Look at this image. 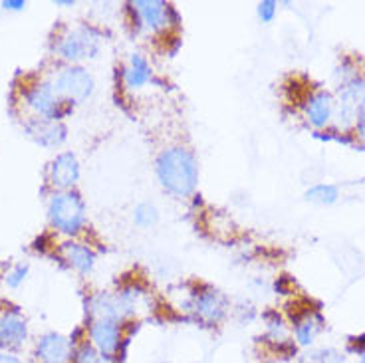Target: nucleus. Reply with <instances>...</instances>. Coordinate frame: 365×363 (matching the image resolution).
<instances>
[{"instance_id":"nucleus-8","label":"nucleus","mask_w":365,"mask_h":363,"mask_svg":"<svg viewBox=\"0 0 365 363\" xmlns=\"http://www.w3.org/2000/svg\"><path fill=\"white\" fill-rule=\"evenodd\" d=\"M133 9L137 10L139 19L143 20V24L151 30H159L167 26L169 22H179L177 10L161 0H137Z\"/></svg>"},{"instance_id":"nucleus-2","label":"nucleus","mask_w":365,"mask_h":363,"mask_svg":"<svg viewBox=\"0 0 365 363\" xmlns=\"http://www.w3.org/2000/svg\"><path fill=\"white\" fill-rule=\"evenodd\" d=\"M48 215H50V223L58 230L73 235L86 223V203L78 193L62 191L52 197Z\"/></svg>"},{"instance_id":"nucleus-16","label":"nucleus","mask_w":365,"mask_h":363,"mask_svg":"<svg viewBox=\"0 0 365 363\" xmlns=\"http://www.w3.org/2000/svg\"><path fill=\"white\" fill-rule=\"evenodd\" d=\"M319 329H322V316L314 312H306L294 322V334H296V342L300 345L314 344Z\"/></svg>"},{"instance_id":"nucleus-10","label":"nucleus","mask_w":365,"mask_h":363,"mask_svg":"<svg viewBox=\"0 0 365 363\" xmlns=\"http://www.w3.org/2000/svg\"><path fill=\"white\" fill-rule=\"evenodd\" d=\"M36 357L42 363H66L72 357V342L56 332H50L40 337Z\"/></svg>"},{"instance_id":"nucleus-21","label":"nucleus","mask_w":365,"mask_h":363,"mask_svg":"<svg viewBox=\"0 0 365 363\" xmlns=\"http://www.w3.org/2000/svg\"><path fill=\"white\" fill-rule=\"evenodd\" d=\"M100 352H98L91 344H88V342L80 344L72 352L73 363H96L100 359Z\"/></svg>"},{"instance_id":"nucleus-31","label":"nucleus","mask_w":365,"mask_h":363,"mask_svg":"<svg viewBox=\"0 0 365 363\" xmlns=\"http://www.w3.org/2000/svg\"><path fill=\"white\" fill-rule=\"evenodd\" d=\"M161 363H169V362H161Z\"/></svg>"},{"instance_id":"nucleus-23","label":"nucleus","mask_w":365,"mask_h":363,"mask_svg":"<svg viewBox=\"0 0 365 363\" xmlns=\"http://www.w3.org/2000/svg\"><path fill=\"white\" fill-rule=\"evenodd\" d=\"M310 363H344V357L334 349H322L310 357Z\"/></svg>"},{"instance_id":"nucleus-25","label":"nucleus","mask_w":365,"mask_h":363,"mask_svg":"<svg viewBox=\"0 0 365 363\" xmlns=\"http://www.w3.org/2000/svg\"><path fill=\"white\" fill-rule=\"evenodd\" d=\"M357 129H359L361 139H365V103L357 108Z\"/></svg>"},{"instance_id":"nucleus-30","label":"nucleus","mask_w":365,"mask_h":363,"mask_svg":"<svg viewBox=\"0 0 365 363\" xmlns=\"http://www.w3.org/2000/svg\"><path fill=\"white\" fill-rule=\"evenodd\" d=\"M359 355H361V359H359V363H365V352H361V354H359Z\"/></svg>"},{"instance_id":"nucleus-7","label":"nucleus","mask_w":365,"mask_h":363,"mask_svg":"<svg viewBox=\"0 0 365 363\" xmlns=\"http://www.w3.org/2000/svg\"><path fill=\"white\" fill-rule=\"evenodd\" d=\"M28 106L36 111L42 119H50V121H60L66 113L72 111V106H66V101H62L56 96L54 86L52 83H38L32 90L28 91L26 96Z\"/></svg>"},{"instance_id":"nucleus-28","label":"nucleus","mask_w":365,"mask_h":363,"mask_svg":"<svg viewBox=\"0 0 365 363\" xmlns=\"http://www.w3.org/2000/svg\"><path fill=\"white\" fill-rule=\"evenodd\" d=\"M96 363H118V359L115 357H108V355H100V359Z\"/></svg>"},{"instance_id":"nucleus-20","label":"nucleus","mask_w":365,"mask_h":363,"mask_svg":"<svg viewBox=\"0 0 365 363\" xmlns=\"http://www.w3.org/2000/svg\"><path fill=\"white\" fill-rule=\"evenodd\" d=\"M133 220H135L137 227L149 228L155 227L157 220H159V213H157L155 205L151 203H139L133 210Z\"/></svg>"},{"instance_id":"nucleus-19","label":"nucleus","mask_w":365,"mask_h":363,"mask_svg":"<svg viewBox=\"0 0 365 363\" xmlns=\"http://www.w3.org/2000/svg\"><path fill=\"white\" fill-rule=\"evenodd\" d=\"M339 197V191L336 185H326V183H319L314 185L310 191L306 193V199L316 205H331L336 203Z\"/></svg>"},{"instance_id":"nucleus-1","label":"nucleus","mask_w":365,"mask_h":363,"mask_svg":"<svg viewBox=\"0 0 365 363\" xmlns=\"http://www.w3.org/2000/svg\"><path fill=\"white\" fill-rule=\"evenodd\" d=\"M155 173L161 187L175 197H189L199 183L197 157L185 147H169L161 151L157 157Z\"/></svg>"},{"instance_id":"nucleus-15","label":"nucleus","mask_w":365,"mask_h":363,"mask_svg":"<svg viewBox=\"0 0 365 363\" xmlns=\"http://www.w3.org/2000/svg\"><path fill=\"white\" fill-rule=\"evenodd\" d=\"M90 314L93 316V319H118V322H123L115 294H106V292L96 294L90 300Z\"/></svg>"},{"instance_id":"nucleus-24","label":"nucleus","mask_w":365,"mask_h":363,"mask_svg":"<svg viewBox=\"0 0 365 363\" xmlns=\"http://www.w3.org/2000/svg\"><path fill=\"white\" fill-rule=\"evenodd\" d=\"M28 274V264H19L12 272L6 276V284H9L10 288H19L20 284L24 282V278H26Z\"/></svg>"},{"instance_id":"nucleus-4","label":"nucleus","mask_w":365,"mask_h":363,"mask_svg":"<svg viewBox=\"0 0 365 363\" xmlns=\"http://www.w3.org/2000/svg\"><path fill=\"white\" fill-rule=\"evenodd\" d=\"M54 86L56 96L60 98L66 103H82L91 96L93 91V78L91 73L82 68V66H70V68H64L62 72L56 76Z\"/></svg>"},{"instance_id":"nucleus-5","label":"nucleus","mask_w":365,"mask_h":363,"mask_svg":"<svg viewBox=\"0 0 365 363\" xmlns=\"http://www.w3.org/2000/svg\"><path fill=\"white\" fill-rule=\"evenodd\" d=\"M101 34L93 26H80L60 42L58 52L70 62H80L86 58H96L100 52Z\"/></svg>"},{"instance_id":"nucleus-26","label":"nucleus","mask_w":365,"mask_h":363,"mask_svg":"<svg viewBox=\"0 0 365 363\" xmlns=\"http://www.w3.org/2000/svg\"><path fill=\"white\" fill-rule=\"evenodd\" d=\"M2 6L6 10H22L26 6V2H24V0H4Z\"/></svg>"},{"instance_id":"nucleus-3","label":"nucleus","mask_w":365,"mask_h":363,"mask_svg":"<svg viewBox=\"0 0 365 363\" xmlns=\"http://www.w3.org/2000/svg\"><path fill=\"white\" fill-rule=\"evenodd\" d=\"M182 310L189 312L192 318L207 326H217L227 318L228 298L222 292L205 286L202 290L192 292L191 298L182 304Z\"/></svg>"},{"instance_id":"nucleus-9","label":"nucleus","mask_w":365,"mask_h":363,"mask_svg":"<svg viewBox=\"0 0 365 363\" xmlns=\"http://www.w3.org/2000/svg\"><path fill=\"white\" fill-rule=\"evenodd\" d=\"M26 133L36 143L44 147H58L62 145L68 137V129L60 121H50V119L36 118L26 123Z\"/></svg>"},{"instance_id":"nucleus-12","label":"nucleus","mask_w":365,"mask_h":363,"mask_svg":"<svg viewBox=\"0 0 365 363\" xmlns=\"http://www.w3.org/2000/svg\"><path fill=\"white\" fill-rule=\"evenodd\" d=\"M26 319L16 310L0 316V347H19L26 342Z\"/></svg>"},{"instance_id":"nucleus-27","label":"nucleus","mask_w":365,"mask_h":363,"mask_svg":"<svg viewBox=\"0 0 365 363\" xmlns=\"http://www.w3.org/2000/svg\"><path fill=\"white\" fill-rule=\"evenodd\" d=\"M0 363H22L19 355L9 354V352H0Z\"/></svg>"},{"instance_id":"nucleus-29","label":"nucleus","mask_w":365,"mask_h":363,"mask_svg":"<svg viewBox=\"0 0 365 363\" xmlns=\"http://www.w3.org/2000/svg\"><path fill=\"white\" fill-rule=\"evenodd\" d=\"M56 4H60V6H72L73 2H70V0H60V2H56Z\"/></svg>"},{"instance_id":"nucleus-14","label":"nucleus","mask_w":365,"mask_h":363,"mask_svg":"<svg viewBox=\"0 0 365 363\" xmlns=\"http://www.w3.org/2000/svg\"><path fill=\"white\" fill-rule=\"evenodd\" d=\"M123 78H125V86L131 88V90H139V88L147 86L149 80L153 78V70H151V66L147 62L145 56L137 54V52L131 54Z\"/></svg>"},{"instance_id":"nucleus-11","label":"nucleus","mask_w":365,"mask_h":363,"mask_svg":"<svg viewBox=\"0 0 365 363\" xmlns=\"http://www.w3.org/2000/svg\"><path fill=\"white\" fill-rule=\"evenodd\" d=\"M80 179V163L78 157L70 151L60 153L50 163V181L58 189H70Z\"/></svg>"},{"instance_id":"nucleus-17","label":"nucleus","mask_w":365,"mask_h":363,"mask_svg":"<svg viewBox=\"0 0 365 363\" xmlns=\"http://www.w3.org/2000/svg\"><path fill=\"white\" fill-rule=\"evenodd\" d=\"M64 255L66 258L70 260V264H72L73 268L82 274L91 272V268H93V264H96V255H93V250L88 248L86 245H80V242H66Z\"/></svg>"},{"instance_id":"nucleus-13","label":"nucleus","mask_w":365,"mask_h":363,"mask_svg":"<svg viewBox=\"0 0 365 363\" xmlns=\"http://www.w3.org/2000/svg\"><path fill=\"white\" fill-rule=\"evenodd\" d=\"M331 113H334V100L326 91L314 93L306 103V116L314 128H324L331 118Z\"/></svg>"},{"instance_id":"nucleus-6","label":"nucleus","mask_w":365,"mask_h":363,"mask_svg":"<svg viewBox=\"0 0 365 363\" xmlns=\"http://www.w3.org/2000/svg\"><path fill=\"white\" fill-rule=\"evenodd\" d=\"M90 344L101 355L115 357L121 354L128 337H123V326L118 319H93L90 324Z\"/></svg>"},{"instance_id":"nucleus-18","label":"nucleus","mask_w":365,"mask_h":363,"mask_svg":"<svg viewBox=\"0 0 365 363\" xmlns=\"http://www.w3.org/2000/svg\"><path fill=\"white\" fill-rule=\"evenodd\" d=\"M266 342H270L274 345H284L288 342V334H286V326H284V319L278 314H266Z\"/></svg>"},{"instance_id":"nucleus-22","label":"nucleus","mask_w":365,"mask_h":363,"mask_svg":"<svg viewBox=\"0 0 365 363\" xmlns=\"http://www.w3.org/2000/svg\"><path fill=\"white\" fill-rule=\"evenodd\" d=\"M258 19L262 20V22H272L274 16H276V12H278V2H274V0H262L260 4H258Z\"/></svg>"}]
</instances>
